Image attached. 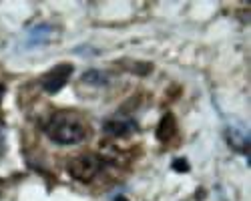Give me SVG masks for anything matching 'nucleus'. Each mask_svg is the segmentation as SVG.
<instances>
[{
	"label": "nucleus",
	"mask_w": 251,
	"mask_h": 201,
	"mask_svg": "<svg viewBox=\"0 0 251 201\" xmlns=\"http://www.w3.org/2000/svg\"><path fill=\"white\" fill-rule=\"evenodd\" d=\"M173 169L175 171H189V165H187L185 159H177L175 163H173Z\"/></svg>",
	"instance_id": "10"
},
{
	"label": "nucleus",
	"mask_w": 251,
	"mask_h": 201,
	"mask_svg": "<svg viewBox=\"0 0 251 201\" xmlns=\"http://www.w3.org/2000/svg\"><path fill=\"white\" fill-rule=\"evenodd\" d=\"M227 139H229V147L247 153L249 157V133H245L243 129H227Z\"/></svg>",
	"instance_id": "6"
},
{
	"label": "nucleus",
	"mask_w": 251,
	"mask_h": 201,
	"mask_svg": "<svg viewBox=\"0 0 251 201\" xmlns=\"http://www.w3.org/2000/svg\"><path fill=\"white\" fill-rule=\"evenodd\" d=\"M137 131V123L129 117H123V115H117L113 119H107L102 125V133H107L111 137H127L131 133Z\"/></svg>",
	"instance_id": "4"
},
{
	"label": "nucleus",
	"mask_w": 251,
	"mask_h": 201,
	"mask_svg": "<svg viewBox=\"0 0 251 201\" xmlns=\"http://www.w3.org/2000/svg\"><path fill=\"white\" fill-rule=\"evenodd\" d=\"M73 71H75V67L71 63H58L47 75H43V78H40V87H43L47 93L54 95L67 85V80L71 78Z\"/></svg>",
	"instance_id": "3"
},
{
	"label": "nucleus",
	"mask_w": 251,
	"mask_h": 201,
	"mask_svg": "<svg viewBox=\"0 0 251 201\" xmlns=\"http://www.w3.org/2000/svg\"><path fill=\"white\" fill-rule=\"evenodd\" d=\"M52 36H54L52 25L40 23V25H36V26H32V28L28 30V34H26V45H28V47H45V45H49L50 40H52Z\"/></svg>",
	"instance_id": "5"
},
{
	"label": "nucleus",
	"mask_w": 251,
	"mask_h": 201,
	"mask_svg": "<svg viewBox=\"0 0 251 201\" xmlns=\"http://www.w3.org/2000/svg\"><path fill=\"white\" fill-rule=\"evenodd\" d=\"M100 169H102V159L99 155H95V153L78 155V157L71 159L69 165H67V171L76 181H91Z\"/></svg>",
	"instance_id": "2"
},
{
	"label": "nucleus",
	"mask_w": 251,
	"mask_h": 201,
	"mask_svg": "<svg viewBox=\"0 0 251 201\" xmlns=\"http://www.w3.org/2000/svg\"><path fill=\"white\" fill-rule=\"evenodd\" d=\"M177 133V123H175V117L171 113H167L161 123H159V129H157V137L159 141H163V143H167V141H171L173 135Z\"/></svg>",
	"instance_id": "7"
},
{
	"label": "nucleus",
	"mask_w": 251,
	"mask_h": 201,
	"mask_svg": "<svg viewBox=\"0 0 251 201\" xmlns=\"http://www.w3.org/2000/svg\"><path fill=\"white\" fill-rule=\"evenodd\" d=\"M109 73H104V71H99V69H91L87 71L85 75H82V83L85 85H93V87H104V85H109Z\"/></svg>",
	"instance_id": "8"
},
{
	"label": "nucleus",
	"mask_w": 251,
	"mask_h": 201,
	"mask_svg": "<svg viewBox=\"0 0 251 201\" xmlns=\"http://www.w3.org/2000/svg\"><path fill=\"white\" fill-rule=\"evenodd\" d=\"M6 151V123L4 119H0V157Z\"/></svg>",
	"instance_id": "9"
},
{
	"label": "nucleus",
	"mask_w": 251,
	"mask_h": 201,
	"mask_svg": "<svg viewBox=\"0 0 251 201\" xmlns=\"http://www.w3.org/2000/svg\"><path fill=\"white\" fill-rule=\"evenodd\" d=\"M4 91H6V89H4V85H2V83H0V103H2V97H4Z\"/></svg>",
	"instance_id": "11"
},
{
	"label": "nucleus",
	"mask_w": 251,
	"mask_h": 201,
	"mask_svg": "<svg viewBox=\"0 0 251 201\" xmlns=\"http://www.w3.org/2000/svg\"><path fill=\"white\" fill-rule=\"evenodd\" d=\"M45 133L58 145H75L87 137V125L76 113L58 111L47 121Z\"/></svg>",
	"instance_id": "1"
}]
</instances>
